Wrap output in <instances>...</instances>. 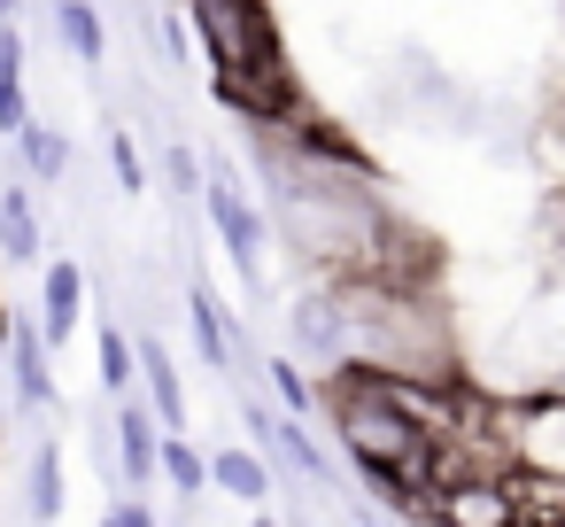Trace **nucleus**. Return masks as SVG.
<instances>
[{
	"mask_svg": "<svg viewBox=\"0 0 565 527\" xmlns=\"http://www.w3.org/2000/svg\"><path fill=\"white\" fill-rule=\"evenodd\" d=\"M47 9H55V40L71 48V63H102V55H109L102 0H47Z\"/></svg>",
	"mask_w": 565,
	"mask_h": 527,
	"instance_id": "f3484780",
	"label": "nucleus"
},
{
	"mask_svg": "<svg viewBox=\"0 0 565 527\" xmlns=\"http://www.w3.org/2000/svg\"><path fill=\"white\" fill-rule=\"evenodd\" d=\"M9 403L55 411V349H47L40 318H9Z\"/></svg>",
	"mask_w": 565,
	"mask_h": 527,
	"instance_id": "9d476101",
	"label": "nucleus"
},
{
	"mask_svg": "<svg viewBox=\"0 0 565 527\" xmlns=\"http://www.w3.org/2000/svg\"><path fill=\"white\" fill-rule=\"evenodd\" d=\"M40 256H47V225H40L32 187L0 179V264H40Z\"/></svg>",
	"mask_w": 565,
	"mask_h": 527,
	"instance_id": "4468645a",
	"label": "nucleus"
},
{
	"mask_svg": "<svg viewBox=\"0 0 565 527\" xmlns=\"http://www.w3.org/2000/svg\"><path fill=\"white\" fill-rule=\"evenodd\" d=\"M264 380H271V403H279L287 419H310V411H318V380H310L295 357H264Z\"/></svg>",
	"mask_w": 565,
	"mask_h": 527,
	"instance_id": "4be33fe9",
	"label": "nucleus"
},
{
	"mask_svg": "<svg viewBox=\"0 0 565 527\" xmlns=\"http://www.w3.org/2000/svg\"><path fill=\"white\" fill-rule=\"evenodd\" d=\"M0 24H17V0H0Z\"/></svg>",
	"mask_w": 565,
	"mask_h": 527,
	"instance_id": "bb28decb",
	"label": "nucleus"
},
{
	"mask_svg": "<svg viewBox=\"0 0 565 527\" xmlns=\"http://www.w3.org/2000/svg\"><path fill=\"white\" fill-rule=\"evenodd\" d=\"M426 527H519V496L511 473H449L434 481V496L418 504Z\"/></svg>",
	"mask_w": 565,
	"mask_h": 527,
	"instance_id": "423d86ee",
	"label": "nucleus"
},
{
	"mask_svg": "<svg viewBox=\"0 0 565 527\" xmlns=\"http://www.w3.org/2000/svg\"><path fill=\"white\" fill-rule=\"evenodd\" d=\"M241 426H248V442L271 457V465H287V473H302V481H318V488H333V457L310 442V426L302 419H287L271 396H248L241 403Z\"/></svg>",
	"mask_w": 565,
	"mask_h": 527,
	"instance_id": "6e6552de",
	"label": "nucleus"
},
{
	"mask_svg": "<svg viewBox=\"0 0 565 527\" xmlns=\"http://www.w3.org/2000/svg\"><path fill=\"white\" fill-rule=\"evenodd\" d=\"M503 450H511V473L565 481V388L503 396Z\"/></svg>",
	"mask_w": 565,
	"mask_h": 527,
	"instance_id": "20e7f679",
	"label": "nucleus"
},
{
	"mask_svg": "<svg viewBox=\"0 0 565 527\" xmlns=\"http://www.w3.org/2000/svg\"><path fill=\"white\" fill-rule=\"evenodd\" d=\"M94 349H102V396H109V403H117V396H132V388H140V341H132L117 318H102Z\"/></svg>",
	"mask_w": 565,
	"mask_h": 527,
	"instance_id": "6ab92c4d",
	"label": "nucleus"
},
{
	"mask_svg": "<svg viewBox=\"0 0 565 527\" xmlns=\"http://www.w3.org/2000/svg\"><path fill=\"white\" fill-rule=\"evenodd\" d=\"M248 527H279V519H271V512H248Z\"/></svg>",
	"mask_w": 565,
	"mask_h": 527,
	"instance_id": "a878e982",
	"label": "nucleus"
},
{
	"mask_svg": "<svg viewBox=\"0 0 565 527\" xmlns=\"http://www.w3.org/2000/svg\"><path fill=\"white\" fill-rule=\"evenodd\" d=\"M163 179H171V194L186 202V194H202V187H210V164H202L186 140H171V156H163Z\"/></svg>",
	"mask_w": 565,
	"mask_h": 527,
	"instance_id": "5701e85b",
	"label": "nucleus"
},
{
	"mask_svg": "<svg viewBox=\"0 0 565 527\" xmlns=\"http://www.w3.org/2000/svg\"><path fill=\"white\" fill-rule=\"evenodd\" d=\"M163 55L186 71V24H179V17H163Z\"/></svg>",
	"mask_w": 565,
	"mask_h": 527,
	"instance_id": "393cba45",
	"label": "nucleus"
},
{
	"mask_svg": "<svg viewBox=\"0 0 565 527\" xmlns=\"http://www.w3.org/2000/svg\"><path fill=\"white\" fill-rule=\"evenodd\" d=\"M109 450H117V473H125V496H140V488H156L163 473H156V457H163V426H156V411H148V396L132 388V396H117V411H109Z\"/></svg>",
	"mask_w": 565,
	"mask_h": 527,
	"instance_id": "1a4fd4ad",
	"label": "nucleus"
},
{
	"mask_svg": "<svg viewBox=\"0 0 565 527\" xmlns=\"http://www.w3.org/2000/svg\"><path fill=\"white\" fill-rule=\"evenodd\" d=\"M24 519L32 527H55L63 519V442H32V465H24Z\"/></svg>",
	"mask_w": 565,
	"mask_h": 527,
	"instance_id": "2eb2a0df",
	"label": "nucleus"
},
{
	"mask_svg": "<svg viewBox=\"0 0 565 527\" xmlns=\"http://www.w3.org/2000/svg\"><path fill=\"white\" fill-rule=\"evenodd\" d=\"M186 24H194V48L210 55L217 102H225L233 117L279 125L287 109H302L287 40H279V24H271V0H186Z\"/></svg>",
	"mask_w": 565,
	"mask_h": 527,
	"instance_id": "7ed1b4c3",
	"label": "nucleus"
},
{
	"mask_svg": "<svg viewBox=\"0 0 565 527\" xmlns=\"http://www.w3.org/2000/svg\"><path fill=\"white\" fill-rule=\"evenodd\" d=\"M511 496H519V527H565V481L511 473Z\"/></svg>",
	"mask_w": 565,
	"mask_h": 527,
	"instance_id": "412c9836",
	"label": "nucleus"
},
{
	"mask_svg": "<svg viewBox=\"0 0 565 527\" xmlns=\"http://www.w3.org/2000/svg\"><path fill=\"white\" fill-rule=\"evenodd\" d=\"M349 527H372V519H349Z\"/></svg>",
	"mask_w": 565,
	"mask_h": 527,
	"instance_id": "c85d7f7f",
	"label": "nucleus"
},
{
	"mask_svg": "<svg viewBox=\"0 0 565 527\" xmlns=\"http://www.w3.org/2000/svg\"><path fill=\"white\" fill-rule=\"evenodd\" d=\"M78 318H86V264L78 256L40 264V334H47V349H63L78 334Z\"/></svg>",
	"mask_w": 565,
	"mask_h": 527,
	"instance_id": "f8f14e48",
	"label": "nucleus"
},
{
	"mask_svg": "<svg viewBox=\"0 0 565 527\" xmlns=\"http://www.w3.org/2000/svg\"><path fill=\"white\" fill-rule=\"evenodd\" d=\"M202 202H210V225H217V241H225L233 272L256 287V280H264V256H271V218L248 202V187H241V171H233V164H210Z\"/></svg>",
	"mask_w": 565,
	"mask_h": 527,
	"instance_id": "39448f33",
	"label": "nucleus"
},
{
	"mask_svg": "<svg viewBox=\"0 0 565 527\" xmlns=\"http://www.w3.org/2000/svg\"><path fill=\"white\" fill-rule=\"evenodd\" d=\"M349 310V357L387 380H465L449 310L426 295V280H333Z\"/></svg>",
	"mask_w": 565,
	"mask_h": 527,
	"instance_id": "f03ea898",
	"label": "nucleus"
},
{
	"mask_svg": "<svg viewBox=\"0 0 565 527\" xmlns=\"http://www.w3.org/2000/svg\"><path fill=\"white\" fill-rule=\"evenodd\" d=\"M109 171H117V187H125V194H140V187H148V171H140V148H132V133H125V125L109 133Z\"/></svg>",
	"mask_w": 565,
	"mask_h": 527,
	"instance_id": "b1692460",
	"label": "nucleus"
},
{
	"mask_svg": "<svg viewBox=\"0 0 565 527\" xmlns=\"http://www.w3.org/2000/svg\"><path fill=\"white\" fill-rule=\"evenodd\" d=\"M287 357L295 365H318V372L349 365V310H341L333 280H318V287H302L287 303Z\"/></svg>",
	"mask_w": 565,
	"mask_h": 527,
	"instance_id": "0eeeda50",
	"label": "nucleus"
},
{
	"mask_svg": "<svg viewBox=\"0 0 565 527\" xmlns=\"http://www.w3.org/2000/svg\"><path fill=\"white\" fill-rule=\"evenodd\" d=\"M318 411H326V426H333V442H341V457L387 496V504H403V512H418L426 496H434V481H441V465H434V434L387 396V380L380 372H364L356 357L349 365H333L326 380H318Z\"/></svg>",
	"mask_w": 565,
	"mask_h": 527,
	"instance_id": "f257e3e1",
	"label": "nucleus"
},
{
	"mask_svg": "<svg viewBox=\"0 0 565 527\" xmlns=\"http://www.w3.org/2000/svg\"><path fill=\"white\" fill-rule=\"evenodd\" d=\"M17 156H24V179H32V187H63V179H71V140H63L55 125H40V117L17 133Z\"/></svg>",
	"mask_w": 565,
	"mask_h": 527,
	"instance_id": "a211bd4d",
	"label": "nucleus"
},
{
	"mask_svg": "<svg viewBox=\"0 0 565 527\" xmlns=\"http://www.w3.org/2000/svg\"><path fill=\"white\" fill-rule=\"evenodd\" d=\"M403 527H426V519H418V512H411V519H403Z\"/></svg>",
	"mask_w": 565,
	"mask_h": 527,
	"instance_id": "cd10ccee",
	"label": "nucleus"
},
{
	"mask_svg": "<svg viewBox=\"0 0 565 527\" xmlns=\"http://www.w3.org/2000/svg\"><path fill=\"white\" fill-rule=\"evenodd\" d=\"M32 125V94H24V32L0 24V140H17Z\"/></svg>",
	"mask_w": 565,
	"mask_h": 527,
	"instance_id": "dca6fc26",
	"label": "nucleus"
},
{
	"mask_svg": "<svg viewBox=\"0 0 565 527\" xmlns=\"http://www.w3.org/2000/svg\"><path fill=\"white\" fill-rule=\"evenodd\" d=\"M210 488L233 496L241 512H271V496H279L271 457H264L256 442H217V450H210Z\"/></svg>",
	"mask_w": 565,
	"mask_h": 527,
	"instance_id": "9b49d317",
	"label": "nucleus"
},
{
	"mask_svg": "<svg viewBox=\"0 0 565 527\" xmlns=\"http://www.w3.org/2000/svg\"><path fill=\"white\" fill-rule=\"evenodd\" d=\"M140 396H148L163 434H186V380H179V357L156 334H140Z\"/></svg>",
	"mask_w": 565,
	"mask_h": 527,
	"instance_id": "ddd939ff",
	"label": "nucleus"
},
{
	"mask_svg": "<svg viewBox=\"0 0 565 527\" xmlns=\"http://www.w3.org/2000/svg\"><path fill=\"white\" fill-rule=\"evenodd\" d=\"M156 473H163V481H171L186 504H194V496H210V457H202L186 434H163V457H156Z\"/></svg>",
	"mask_w": 565,
	"mask_h": 527,
	"instance_id": "aec40b11",
	"label": "nucleus"
}]
</instances>
